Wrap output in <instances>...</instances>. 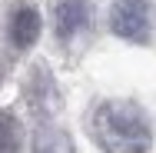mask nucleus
I'll use <instances>...</instances> for the list:
<instances>
[{
  "label": "nucleus",
  "instance_id": "f257e3e1",
  "mask_svg": "<svg viewBox=\"0 0 156 153\" xmlns=\"http://www.w3.org/2000/svg\"><path fill=\"white\" fill-rule=\"evenodd\" d=\"M90 133L106 153H146L153 123L133 100H103L90 117Z\"/></svg>",
  "mask_w": 156,
  "mask_h": 153
},
{
  "label": "nucleus",
  "instance_id": "f03ea898",
  "mask_svg": "<svg viewBox=\"0 0 156 153\" xmlns=\"http://www.w3.org/2000/svg\"><path fill=\"white\" fill-rule=\"evenodd\" d=\"M110 30L123 40H146L153 30V7L150 0H116L110 7Z\"/></svg>",
  "mask_w": 156,
  "mask_h": 153
},
{
  "label": "nucleus",
  "instance_id": "7ed1b4c3",
  "mask_svg": "<svg viewBox=\"0 0 156 153\" xmlns=\"http://www.w3.org/2000/svg\"><path fill=\"white\" fill-rule=\"evenodd\" d=\"M27 97H30V107L37 110V113H43V117L57 110L60 97H57V87H53V77H50V70L37 67V70L30 73V90H27Z\"/></svg>",
  "mask_w": 156,
  "mask_h": 153
},
{
  "label": "nucleus",
  "instance_id": "20e7f679",
  "mask_svg": "<svg viewBox=\"0 0 156 153\" xmlns=\"http://www.w3.org/2000/svg\"><path fill=\"white\" fill-rule=\"evenodd\" d=\"M37 37H40V13L33 7H20L10 17V43L17 50H27L37 43Z\"/></svg>",
  "mask_w": 156,
  "mask_h": 153
},
{
  "label": "nucleus",
  "instance_id": "39448f33",
  "mask_svg": "<svg viewBox=\"0 0 156 153\" xmlns=\"http://www.w3.org/2000/svg\"><path fill=\"white\" fill-rule=\"evenodd\" d=\"M87 24H90L87 0H60V7H57V33L63 40L73 37V33H80Z\"/></svg>",
  "mask_w": 156,
  "mask_h": 153
},
{
  "label": "nucleus",
  "instance_id": "423d86ee",
  "mask_svg": "<svg viewBox=\"0 0 156 153\" xmlns=\"http://www.w3.org/2000/svg\"><path fill=\"white\" fill-rule=\"evenodd\" d=\"M30 150H33V153H73V140H70V133H66V130L43 123V126H37V130H33Z\"/></svg>",
  "mask_w": 156,
  "mask_h": 153
},
{
  "label": "nucleus",
  "instance_id": "0eeeda50",
  "mask_svg": "<svg viewBox=\"0 0 156 153\" xmlns=\"http://www.w3.org/2000/svg\"><path fill=\"white\" fill-rule=\"evenodd\" d=\"M0 153H20V123L7 110H0Z\"/></svg>",
  "mask_w": 156,
  "mask_h": 153
}]
</instances>
